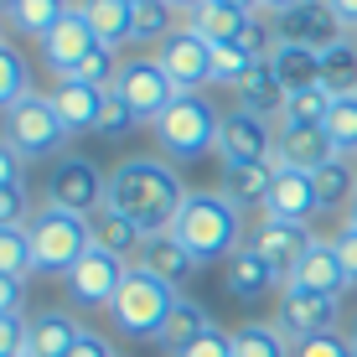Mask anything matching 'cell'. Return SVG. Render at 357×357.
Returning a JSON list of instances; mask_svg holds the SVG:
<instances>
[{
  "instance_id": "cell-1",
  "label": "cell",
  "mask_w": 357,
  "mask_h": 357,
  "mask_svg": "<svg viewBox=\"0 0 357 357\" xmlns=\"http://www.w3.org/2000/svg\"><path fill=\"white\" fill-rule=\"evenodd\" d=\"M187 197L192 192L181 187L176 166L155 161V155H130V161H119L114 176H109V207H119L130 223H140L145 238L176 228V213H181Z\"/></svg>"
},
{
  "instance_id": "cell-2",
  "label": "cell",
  "mask_w": 357,
  "mask_h": 357,
  "mask_svg": "<svg viewBox=\"0 0 357 357\" xmlns=\"http://www.w3.org/2000/svg\"><path fill=\"white\" fill-rule=\"evenodd\" d=\"M243 207H233L223 192H192L187 202H181V213H176V238L192 249V259L197 264H207V259H228L233 249H243Z\"/></svg>"
},
{
  "instance_id": "cell-3",
  "label": "cell",
  "mask_w": 357,
  "mask_h": 357,
  "mask_svg": "<svg viewBox=\"0 0 357 357\" xmlns=\"http://www.w3.org/2000/svg\"><path fill=\"white\" fill-rule=\"evenodd\" d=\"M26 233H31L36 269H47V275H73V264L93 249V223L78 218V213H68V207H57V202H47L42 213H31Z\"/></svg>"
},
{
  "instance_id": "cell-4",
  "label": "cell",
  "mask_w": 357,
  "mask_h": 357,
  "mask_svg": "<svg viewBox=\"0 0 357 357\" xmlns=\"http://www.w3.org/2000/svg\"><path fill=\"white\" fill-rule=\"evenodd\" d=\"M0 140H6L21 161H42V155H52L57 145L68 140V125H63V114H57L52 93L16 98V104L0 114Z\"/></svg>"
},
{
  "instance_id": "cell-5",
  "label": "cell",
  "mask_w": 357,
  "mask_h": 357,
  "mask_svg": "<svg viewBox=\"0 0 357 357\" xmlns=\"http://www.w3.org/2000/svg\"><path fill=\"white\" fill-rule=\"evenodd\" d=\"M218 130H223V114L207 104L202 93H181L176 104L155 119V140L171 161H197V155L218 151Z\"/></svg>"
},
{
  "instance_id": "cell-6",
  "label": "cell",
  "mask_w": 357,
  "mask_h": 357,
  "mask_svg": "<svg viewBox=\"0 0 357 357\" xmlns=\"http://www.w3.org/2000/svg\"><path fill=\"white\" fill-rule=\"evenodd\" d=\"M176 301H181L176 285H166V280L145 275L140 264H130V275H125V285H119L109 311H114V326L130 331V337H161V326H166Z\"/></svg>"
},
{
  "instance_id": "cell-7",
  "label": "cell",
  "mask_w": 357,
  "mask_h": 357,
  "mask_svg": "<svg viewBox=\"0 0 357 357\" xmlns=\"http://www.w3.org/2000/svg\"><path fill=\"white\" fill-rule=\"evenodd\" d=\"M114 93L130 104V114L140 125H155L171 104L181 98V89L171 83V73L155 63V57H135V63H119V78H114Z\"/></svg>"
},
{
  "instance_id": "cell-8",
  "label": "cell",
  "mask_w": 357,
  "mask_h": 357,
  "mask_svg": "<svg viewBox=\"0 0 357 357\" xmlns=\"http://www.w3.org/2000/svg\"><path fill=\"white\" fill-rule=\"evenodd\" d=\"M47 202L68 207V213H78V218H93L98 207L109 202V176L93 161H83V155H68V161H57L52 176H47Z\"/></svg>"
},
{
  "instance_id": "cell-9",
  "label": "cell",
  "mask_w": 357,
  "mask_h": 357,
  "mask_svg": "<svg viewBox=\"0 0 357 357\" xmlns=\"http://www.w3.org/2000/svg\"><path fill=\"white\" fill-rule=\"evenodd\" d=\"M155 63L171 73V83H176L181 93H202L207 83H213V42H207L202 31L181 26L155 47Z\"/></svg>"
},
{
  "instance_id": "cell-10",
  "label": "cell",
  "mask_w": 357,
  "mask_h": 357,
  "mask_svg": "<svg viewBox=\"0 0 357 357\" xmlns=\"http://www.w3.org/2000/svg\"><path fill=\"white\" fill-rule=\"evenodd\" d=\"M342 21L337 10L326 6V0H301L295 10H285V16H275V36L290 47H311V52H331V47L342 42Z\"/></svg>"
},
{
  "instance_id": "cell-11",
  "label": "cell",
  "mask_w": 357,
  "mask_h": 357,
  "mask_svg": "<svg viewBox=\"0 0 357 357\" xmlns=\"http://www.w3.org/2000/svg\"><path fill=\"white\" fill-rule=\"evenodd\" d=\"M125 275H130V264L119 259V254H109V249H98V243H93V249L73 264L68 290H73V301H78V305H114Z\"/></svg>"
},
{
  "instance_id": "cell-12",
  "label": "cell",
  "mask_w": 357,
  "mask_h": 357,
  "mask_svg": "<svg viewBox=\"0 0 357 357\" xmlns=\"http://www.w3.org/2000/svg\"><path fill=\"white\" fill-rule=\"evenodd\" d=\"M218 155H223V166L275 161V135H269V119L249 114V109L223 114V130H218Z\"/></svg>"
},
{
  "instance_id": "cell-13",
  "label": "cell",
  "mask_w": 357,
  "mask_h": 357,
  "mask_svg": "<svg viewBox=\"0 0 357 357\" xmlns=\"http://www.w3.org/2000/svg\"><path fill=\"white\" fill-rule=\"evenodd\" d=\"M337 301L331 295H316V290H301V285H285L280 295V331L290 342H305V337H321V331H337Z\"/></svg>"
},
{
  "instance_id": "cell-14",
  "label": "cell",
  "mask_w": 357,
  "mask_h": 357,
  "mask_svg": "<svg viewBox=\"0 0 357 357\" xmlns=\"http://www.w3.org/2000/svg\"><path fill=\"white\" fill-rule=\"evenodd\" d=\"M93 47H98V36L89 26V16H83V6H73L68 16L42 36V63L57 73V83H63V78H73V68H78Z\"/></svg>"
},
{
  "instance_id": "cell-15",
  "label": "cell",
  "mask_w": 357,
  "mask_h": 357,
  "mask_svg": "<svg viewBox=\"0 0 357 357\" xmlns=\"http://www.w3.org/2000/svg\"><path fill=\"white\" fill-rule=\"evenodd\" d=\"M311 223H285V218H264L259 228H254L249 249H259L269 264H275L280 280H290L295 269H301V259L311 254Z\"/></svg>"
},
{
  "instance_id": "cell-16",
  "label": "cell",
  "mask_w": 357,
  "mask_h": 357,
  "mask_svg": "<svg viewBox=\"0 0 357 357\" xmlns=\"http://www.w3.org/2000/svg\"><path fill=\"white\" fill-rule=\"evenodd\" d=\"M316 213H321V202H316V181H311V171H290V166H280V171H275V187H269V197H264V218L311 223Z\"/></svg>"
},
{
  "instance_id": "cell-17",
  "label": "cell",
  "mask_w": 357,
  "mask_h": 357,
  "mask_svg": "<svg viewBox=\"0 0 357 357\" xmlns=\"http://www.w3.org/2000/svg\"><path fill=\"white\" fill-rule=\"evenodd\" d=\"M331 140L321 125H280L275 135V166H290V171H321L331 161Z\"/></svg>"
},
{
  "instance_id": "cell-18",
  "label": "cell",
  "mask_w": 357,
  "mask_h": 357,
  "mask_svg": "<svg viewBox=\"0 0 357 357\" xmlns=\"http://www.w3.org/2000/svg\"><path fill=\"white\" fill-rule=\"evenodd\" d=\"M223 285H228V295H238V301H259V295H269L280 285V275L259 249L243 243V249H233L223 259Z\"/></svg>"
},
{
  "instance_id": "cell-19",
  "label": "cell",
  "mask_w": 357,
  "mask_h": 357,
  "mask_svg": "<svg viewBox=\"0 0 357 357\" xmlns=\"http://www.w3.org/2000/svg\"><path fill=\"white\" fill-rule=\"evenodd\" d=\"M285 285H301V290H316V295H331V301H337L342 290H352V280H347V269H342V259H337V243L316 238L311 254L301 259V269H295Z\"/></svg>"
},
{
  "instance_id": "cell-20",
  "label": "cell",
  "mask_w": 357,
  "mask_h": 357,
  "mask_svg": "<svg viewBox=\"0 0 357 357\" xmlns=\"http://www.w3.org/2000/svg\"><path fill=\"white\" fill-rule=\"evenodd\" d=\"M83 326L68 311H42L26 321V357H73Z\"/></svg>"
},
{
  "instance_id": "cell-21",
  "label": "cell",
  "mask_w": 357,
  "mask_h": 357,
  "mask_svg": "<svg viewBox=\"0 0 357 357\" xmlns=\"http://www.w3.org/2000/svg\"><path fill=\"white\" fill-rule=\"evenodd\" d=\"M104 98H109V89H93V83H78V78H63V83L52 89V104H57V114H63L68 135H78V130H98Z\"/></svg>"
},
{
  "instance_id": "cell-22",
  "label": "cell",
  "mask_w": 357,
  "mask_h": 357,
  "mask_svg": "<svg viewBox=\"0 0 357 357\" xmlns=\"http://www.w3.org/2000/svg\"><path fill=\"white\" fill-rule=\"evenodd\" d=\"M145 269V275H155V280H166V285H181V280L197 269L192 259V249L176 238V233H151L145 238V249H140V259H135Z\"/></svg>"
},
{
  "instance_id": "cell-23",
  "label": "cell",
  "mask_w": 357,
  "mask_h": 357,
  "mask_svg": "<svg viewBox=\"0 0 357 357\" xmlns=\"http://www.w3.org/2000/svg\"><path fill=\"white\" fill-rule=\"evenodd\" d=\"M93 223V243L98 249H109V254H119V259H140V249H145V233H140V223H130L125 213H119V207H98V213L89 218Z\"/></svg>"
},
{
  "instance_id": "cell-24",
  "label": "cell",
  "mask_w": 357,
  "mask_h": 357,
  "mask_svg": "<svg viewBox=\"0 0 357 357\" xmlns=\"http://www.w3.org/2000/svg\"><path fill=\"white\" fill-rule=\"evenodd\" d=\"M275 161H249V166H223V197L233 207H264L275 187Z\"/></svg>"
},
{
  "instance_id": "cell-25",
  "label": "cell",
  "mask_w": 357,
  "mask_h": 357,
  "mask_svg": "<svg viewBox=\"0 0 357 357\" xmlns=\"http://www.w3.org/2000/svg\"><path fill=\"white\" fill-rule=\"evenodd\" d=\"M83 16L104 47L135 42V0H83Z\"/></svg>"
},
{
  "instance_id": "cell-26",
  "label": "cell",
  "mask_w": 357,
  "mask_h": 357,
  "mask_svg": "<svg viewBox=\"0 0 357 357\" xmlns=\"http://www.w3.org/2000/svg\"><path fill=\"white\" fill-rule=\"evenodd\" d=\"M238 109H249V114H259V119H269V114H285V83L275 78V68L269 63H254V73L238 83Z\"/></svg>"
},
{
  "instance_id": "cell-27",
  "label": "cell",
  "mask_w": 357,
  "mask_h": 357,
  "mask_svg": "<svg viewBox=\"0 0 357 357\" xmlns=\"http://www.w3.org/2000/svg\"><path fill=\"white\" fill-rule=\"evenodd\" d=\"M249 10H238V6H223V0H202V6L192 10V21L187 26L192 31H202L213 47H228V42H238L243 36V26H249Z\"/></svg>"
},
{
  "instance_id": "cell-28",
  "label": "cell",
  "mask_w": 357,
  "mask_h": 357,
  "mask_svg": "<svg viewBox=\"0 0 357 357\" xmlns=\"http://www.w3.org/2000/svg\"><path fill=\"white\" fill-rule=\"evenodd\" d=\"M218 321L213 316H207V305H197V301H187V295H181L176 305H171V316H166V326H161V347L166 352H181V347H192L197 337H207V331H213Z\"/></svg>"
},
{
  "instance_id": "cell-29",
  "label": "cell",
  "mask_w": 357,
  "mask_h": 357,
  "mask_svg": "<svg viewBox=\"0 0 357 357\" xmlns=\"http://www.w3.org/2000/svg\"><path fill=\"white\" fill-rule=\"evenodd\" d=\"M269 68H275V78L285 83V93L321 83V52H311V47H290V42H280L275 52H269Z\"/></svg>"
},
{
  "instance_id": "cell-30",
  "label": "cell",
  "mask_w": 357,
  "mask_h": 357,
  "mask_svg": "<svg viewBox=\"0 0 357 357\" xmlns=\"http://www.w3.org/2000/svg\"><path fill=\"white\" fill-rule=\"evenodd\" d=\"M311 181H316V202H321V213L347 207L352 197H357V176H352V161H347V155H331L321 171H311Z\"/></svg>"
},
{
  "instance_id": "cell-31",
  "label": "cell",
  "mask_w": 357,
  "mask_h": 357,
  "mask_svg": "<svg viewBox=\"0 0 357 357\" xmlns=\"http://www.w3.org/2000/svg\"><path fill=\"white\" fill-rule=\"evenodd\" d=\"M68 10H73V6H63V0H10L6 21H10L21 36H36V42H42V36L52 31L57 21L68 16Z\"/></svg>"
},
{
  "instance_id": "cell-32",
  "label": "cell",
  "mask_w": 357,
  "mask_h": 357,
  "mask_svg": "<svg viewBox=\"0 0 357 357\" xmlns=\"http://www.w3.org/2000/svg\"><path fill=\"white\" fill-rule=\"evenodd\" d=\"M321 130H326L331 151L352 161V155H357V93H337V98H331V109H326Z\"/></svg>"
},
{
  "instance_id": "cell-33",
  "label": "cell",
  "mask_w": 357,
  "mask_h": 357,
  "mask_svg": "<svg viewBox=\"0 0 357 357\" xmlns=\"http://www.w3.org/2000/svg\"><path fill=\"white\" fill-rule=\"evenodd\" d=\"M233 357H290V337L280 326L249 321L233 331Z\"/></svg>"
},
{
  "instance_id": "cell-34",
  "label": "cell",
  "mask_w": 357,
  "mask_h": 357,
  "mask_svg": "<svg viewBox=\"0 0 357 357\" xmlns=\"http://www.w3.org/2000/svg\"><path fill=\"white\" fill-rule=\"evenodd\" d=\"M171 31H181L176 26V6H171V0H140V6H135V42L161 47Z\"/></svg>"
},
{
  "instance_id": "cell-35",
  "label": "cell",
  "mask_w": 357,
  "mask_h": 357,
  "mask_svg": "<svg viewBox=\"0 0 357 357\" xmlns=\"http://www.w3.org/2000/svg\"><path fill=\"white\" fill-rule=\"evenodd\" d=\"M331 93L326 83H311V89H295L285 98V114H280V125H321L326 119V109H331Z\"/></svg>"
},
{
  "instance_id": "cell-36",
  "label": "cell",
  "mask_w": 357,
  "mask_h": 357,
  "mask_svg": "<svg viewBox=\"0 0 357 357\" xmlns=\"http://www.w3.org/2000/svg\"><path fill=\"white\" fill-rule=\"evenodd\" d=\"M31 269H36L31 233H26V228H0V275H10V280H26Z\"/></svg>"
},
{
  "instance_id": "cell-37",
  "label": "cell",
  "mask_w": 357,
  "mask_h": 357,
  "mask_svg": "<svg viewBox=\"0 0 357 357\" xmlns=\"http://www.w3.org/2000/svg\"><path fill=\"white\" fill-rule=\"evenodd\" d=\"M321 83L331 93H357V52L347 42H337L331 52H321Z\"/></svg>"
},
{
  "instance_id": "cell-38",
  "label": "cell",
  "mask_w": 357,
  "mask_h": 357,
  "mask_svg": "<svg viewBox=\"0 0 357 357\" xmlns=\"http://www.w3.org/2000/svg\"><path fill=\"white\" fill-rule=\"evenodd\" d=\"M254 73V57L243 52L238 42H228V47H213V83H223V89H238L243 78Z\"/></svg>"
},
{
  "instance_id": "cell-39",
  "label": "cell",
  "mask_w": 357,
  "mask_h": 357,
  "mask_svg": "<svg viewBox=\"0 0 357 357\" xmlns=\"http://www.w3.org/2000/svg\"><path fill=\"white\" fill-rule=\"evenodd\" d=\"M73 78L78 83H93V89H114V78H119V63H114V47H104L98 42L89 57H83L78 68H73Z\"/></svg>"
},
{
  "instance_id": "cell-40",
  "label": "cell",
  "mask_w": 357,
  "mask_h": 357,
  "mask_svg": "<svg viewBox=\"0 0 357 357\" xmlns=\"http://www.w3.org/2000/svg\"><path fill=\"white\" fill-rule=\"evenodd\" d=\"M31 89H26V63H21L10 47H0V114H6L16 98H26Z\"/></svg>"
},
{
  "instance_id": "cell-41",
  "label": "cell",
  "mask_w": 357,
  "mask_h": 357,
  "mask_svg": "<svg viewBox=\"0 0 357 357\" xmlns=\"http://www.w3.org/2000/svg\"><path fill=\"white\" fill-rule=\"evenodd\" d=\"M135 125H140V119L130 114V104H125V98H119L114 89H109V98H104V114H98V135H104V140H119V135H130Z\"/></svg>"
},
{
  "instance_id": "cell-42",
  "label": "cell",
  "mask_w": 357,
  "mask_h": 357,
  "mask_svg": "<svg viewBox=\"0 0 357 357\" xmlns=\"http://www.w3.org/2000/svg\"><path fill=\"white\" fill-rule=\"evenodd\" d=\"M290 357H352V342H347V337H337V331H321V337L295 342Z\"/></svg>"
},
{
  "instance_id": "cell-43",
  "label": "cell",
  "mask_w": 357,
  "mask_h": 357,
  "mask_svg": "<svg viewBox=\"0 0 357 357\" xmlns=\"http://www.w3.org/2000/svg\"><path fill=\"white\" fill-rule=\"evenodd\" d=\"M26 223H31L26 187H6L0 192V228H26Z\"/></svg>"
},
{
  "instance_id": "cell-44",
  "label": "cell",
  "mask_w": 357,
  "mask_h": 357,
  "mask_svg": "<svg viewBox=\"0 0 357 357\" xmlns=\"http://www.w3.org/2000/svg\"><path fill=\"white\" fill-rule=\"evenodd\" d=\"M171 357H233V331H207V337H197L192 347H181V352H171Z\"/></svg>"
},
{
  "instance_id": "cell-45",
  "label": "cell",
  "mask_w": 357,
  "mask_h": 357,
  "mask_svg": "<svg viewBox=\"0 0 357 357\" xmlns=\"http://www.w3.org/2000/svg\"><path fill=\"white\" fill-rule=\"evenodd\" d=\"M21 352H26V321L0 316V357H21Z\"/></svg>"
},
{
  "instance_id": "cell-46",
  "label": "cell",
  "mask_w": 357,
  "mask_h": 357,
  "mask_svg": "<svg viewBox=\"0 0 357 357\" xmlns=\"http://www.w3.org/2000/svg\"><path fill=\"white\" fill-rule=\"evenodd\" d=\"M331 243H337V259H342V269H347V280L357 285V223H342V233Z\"/></svg>"
},
{
  "instance_id": "cell-47",
  "label": "cell",
  "mask_w": 357,
  "mask_h": 357,
  "mask_svg": "<svg viewBox=\"0 0 357 357\" xmlns=\"http://www.w3.org/2000/svg\"><path fill=\"white\" fill-rule=\"evenodd\" d=\"M21 301H26V280L0 275V316H21Z\"/></svg>"
},
{
  "instance_id": "cell-48",
  "label": "cell",
  "mask_w": 357,
  "mask_h": 357,
  "mask_svg": "<svg viewBox=\"0 0 357 357\" xmlns=\"http://www.w3.org/2000/svg\"><path fill=\"white\" fill-rule=\"evenodd\" d=\"M6 187H21V155L0 140V192H6Z\"/></svg>"
},
{
  "instance_id": "cell-49",
  "label": "cell",
  "mask_w": 357,
  "mask_h": 357,
  "mask_svg": "<svg viewBox=\"0 0 357 357\" xmlns=\"http://www.w3.org/2000/svg\"><path fill=\"white\" fill-rule=\"evenodd\" d=\"M73 357H114V347H109L104 337H93V331H83L78 347H73Z\"/></svg>"
},
{
  "instance_id": "cell-50",
  "label": "cell",
  "mask_w": 357,
  "mask_h": 357,
  "mask_svg": "<svg viewBox=\"0 0 357 357\" xmlns=\"http://www.w3.org/2000/svg\"><path fill=\"white\" fill-rule=\"evenodd\" d=\"M331 10H337V21L342 26H357V0H326Z\"/></svg>"
},
{
  "instance_id": "cell-51",
  "label": "cell",
  "mask_w": 357,
  "mask_h": 357,
  "mask_svg": "<svg viewBox=\"0 0 357 357\" xmlns=\"http://www.w3.org/2000/svg\"><path fill=\"white\" fill-rule=\"evenodd\" d=\"M295 6H301V0H259L264 16H285V10H295Z\"/></svg>"
},
{
  "instance_id": "cell-52",
  "label": "cell",
  "mask_w": 357,
  "mask_h": 357,
  "mask_svg": "<svg viewBox=\"0 0 357 357\" xmlns=\"http://www.w3.org/2000/svg\"><path fill=\"white\" fill-rule=\"evenodd\" d=\"M223 6H238V10H249V16H259V0H223Z\"/></svg>"
},
{
  "instance_id": "cell-53",
  "label": "cell",
  "mask_w": 357,
  "mask_h": 357,
  "mask_svg": "<svg viewBox=\"0 0 357 357\" xmlns=\"http://www.w3.org/2000/svg\"><path fill=\"white\" fill-rule=\"evenodd\" d=\"M171 6H176V10H197L202 0H171Z\"/></svg>"
},
{
  "instance_id": "cell-54",
  "label": "cell",
  "mask_w": 357,
  "mask_h": 357,
  "mask_svg": "<svg viewBox=\"0 0 357 357\" xmlns=\"http://www.w3.org/2000/svg\"><path fill=\"white\" fill-rule=\"evenodd\" d=\"M347 342H352V352H357V316H352V337H347Z\"/></svg>"
},
{
  "instance_id": "cell-55",
  "label": "cell",
  "mask_w": 357,
  "mask_h": 357,
  "mask_svg": "<svg viewBox=\"0 0 357 357\" xmlns=\"http://www.w3.org/2000/svg\"><path fill=\"white\" fill-rule=\"evenodd\" d=\"M347 223H357V197H352V218H347Z\"/></svg>"
},
{
  "instance_id": "cell-56",
  "label": "cell",
  "mask_w": 357,
  "mask_h": 357,
  "mask_svg": "<svg viewBox=\"0 0 357 357\" xmlns=\"http://www.w3.org/2000/svg\"><path fill=\"white\" fill-rule=\"evenodd\" d=\"M135 6H140V0H135Z\"/></svg>"
},
{
  "instance_id": "cell-57",
  "label": "cell",
  "mask_w": 357,
  "mask_h": 357,
  "mask_svg": "<svg viewBox=\"0 0 357 357\" xmlns=\"http://www.w3.org/2000/svg\"><path fill=\"white\" fill-rule=\"evenodd\" d=\"M21 357H26V352H21Z\"/></svg>"
},
{
  "instance_id": "cell-58",
  "label": "cell",
  "mask_w": 357,
  "mask_h": 357,
  "mask_svg": "<svg viewBox=\"0 0 357 357\" xmlns=\"http://www.w3.org/2000/svg\"><path fill=\"white\" fill-rule=\"evenodd\" d=\"M352 357H357V352H352Z\"/></svg>"
}]
</instances>
